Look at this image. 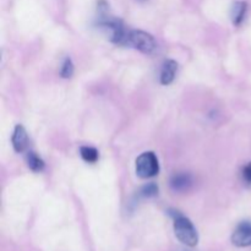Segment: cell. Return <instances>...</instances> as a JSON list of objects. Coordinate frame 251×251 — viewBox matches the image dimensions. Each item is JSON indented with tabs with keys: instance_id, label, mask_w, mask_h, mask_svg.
Listing matches in <instances>:
<instances>
[{
	"instance_id": "cell-9",
	"label": "cell",
	"mask_w": 251,
	"mask_h": 251,
	"mask_svg": "<svg viewBox=\"0 0 251 251\" xmlns=\"http://www.w3.org/2000/svg\"><path fill=\"white\" fill-rule=\"evenodd\" d=\"M27 164H28V168L33 172H42L46 167L44 164V161L36 153V152L31 151L27 154Z\"/></svg>"
},
{
	"instance_id": "cell-2",
	"label": "cell",
	"mask_w": 251,
	"mask_h": 251,
	"mask_svg": "<svg viewBox=\"0 0 251 251\" xmlns=\"http://www.w3.org/2000/svg\"><path fill=\"white\" fill-rule=\"evenodd\" d=\"M127 46L134 47L137 50L142 51L145 54H152L157 49V43L154 41L153 36H151V34L145 31H140V29L129 31Z\"/></svg>"
},
{
	"instance_id": "cell-13",
	"label": "cell",
	"mask_w": 251,
	"mask_h": 251,
	"mask_svg": "<svg viewBox=\"0 0 251 251\" xmlns=\"http://www.w3.org/2000/svg\"><path fill=\"white\" fill-rule=\"evenodd\" d=\"M243 179L248 184H251V162L243 168Z\"/></svg>"
},
{
	"instance_id": "cell-5",
	"label": "cell",
	"mask_w": 251,
	"mask_h": 251,
	"mask_svg": "<svg viewBox=\"0 0 251 251\" xmlns=\"http://www.w3.org/2000/svg\"><path fill=\"white\" fill-rule=\"evenodd\" d=\"M176 71H178V63L176 60L168 59V60L164 61L161 69V76H159V81H161L162 85H171L176 78Z\"/></svg>"
},
{
	"instance_id": "cell-4",
	"label": "cell",
	"mask_w": 251,
	"mask_h": 251,
	"mask_svg": "<svg viewBox=\"0 0 251 251\" xmlns=\"http://www.w3.org/2000/svg\"><path fill=\"white\" fill-rule=\"evenodd\" d=\"M232 243L235 247L247 248L251 245V223L242 222L232 235Z\"/></svg>"
},
{
	"instance_id": "cell-10",
	"label": "cell",
	"mask_w": 251,
	"mask_h": 251,
	"mask_svg": "<svg viewBox=\"0 0 251 251\" xmlns=\"http://www.w3.org/2000/svg\"><path fill=\"white\" fill-rule=\"evenodd\" d=\"M80 154L83 161L88 162V163H95L98 159V151L95 147L82 146L80 149Z\"/></svg>"
},
{
	"instance_id": "cell-8",
	"label": "cell",
	"mask_w": 251,
	"mask_h": 251,
	"mask_svg": "<svg viewBox=\"0 0 251 251\" xmlns=\"http://www.w3.org/2000/svg\"><path fill=\"white\" fill-rule=\"evenodd\" d=\"M191 184V176L188 173H176L172 176L171 186L176 191H183Z\"/></svg>"
},
{
	"instance_id": "cell-12",
	"label": "cell",
	"mask_w": 251,
	"mask_h": 251,
	"mask_svg": "<svg viewBox=\"0 0 251 251\" xmlns=\"http://www.w3.org/2000/svg\"><path fill=\"white\" fill-rule=\"evenodd\" d=\"M157 194H158V186L154 183L147 184V185L142 186L140 190V195L144 198H152V196H156Z\"/></svg>"
},
{
	"instance_id": "cell-1",
	"label": "cell",
	"mask_w": 251,
	"mask_h": 251,
	"mask_svg": "<svg viewBox=\"0 0 251 251\" xmlns=\"http://www.w3.org/2000/svg\"><path fill=\"white\" fill-rule=\"evenodd\" d=\"M174 233L179 242L188 247H196L199 243V234L189 218L176 212L174 215Z\"/></svg>"
},
{
	"instance_id": "cell-3",
	"label": "cell",
	"mask_w": 251,
	"mask_h": 251,
	"mask_svg": "<svg viewBox=\"0 0 251 251\" xmlns=\"http://www.w3.org/2000/svg\"><path fill=\"white\" fill-rule=\"evenodd\" d=\"M159 172V163L153 152H144L136 159V174L142 179L152 178Z\"/></svg>"
},
{
	"instance_id": "cell-6",
	"label": "cell",
	"mask_w": 251,
	"mask_h": 251,
	"mask_svg": "<svg viewBox=\"0 0 251 251\" xmlns=\"http://www.w3.org/2000/svg\"><path fill=\"white\" fill-rule=\"evenodd\" d=\"M12 146L16 152H24L28 145V135H27L26 129L22 125H16L12 132L11 137Z\"/></svg>"
},
{
	"instance_id": "cell-11",
	"label": "cell",
	"mask_w": 251,
	"mask_h": 251,
	"mask_svg": "<svg viewBox=\"0 0 251 251\" xmlns=\"http://www.w3.org/2000/svg\"><path fill=\"white\" fill-rule=\"evenodd\" d=\"M73 74H74L73 61H71L70 58H66L65 60H64L63 65H61V69H60L61 77H64V78L71 77V76H73Z\"/></svg>"
},
{
	"instance_id": "cell-7",
	"label": "cell",
	"mask_w": 251,
	"mask_h": 251,
	"mask_svg": "<svg viewBox=\"0 0 251 251\" xmlns=\"http://www.w3.org/2000/svg\"><path fill=\"white\" fill-rule=\"evenodd\" d=\"M248 4L245 1H235L232 6V11H230V17H232V22L234 26H239L242 22L244 21L245 15H247Z\"/></svg>"
}]
</instances>
